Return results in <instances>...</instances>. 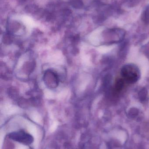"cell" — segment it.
Listing matches in <instances>:
<instances>
[{
    "mask_svg": "<svg viewBox=\"0 0 149 149\" xmlns=\"http://www.w3.org/2000/svg\"><path fill=\"white\" fill-rule=\"evenodd\" d=\"M43 80L45 85L50 88H55L59 84L57 75L52 71H46L43 76Z\"/></svg>",
    "mask_w": 149,
    "mask_h": 149,
    "instance_id": "2",
    "label": "cell"
},
{
    "mask_svg": "<svg viewBox=\"0 0 149 149\" xmlns=\"http://www.w3.org/2000/svg\"><path fill=\"white\" fill-rule=\"evenodd\" d=\"M143 19L145 22L149 23V6L147 8L143 13Z\"/></svg>",
    "mask_w": 149,
    "mask_h": 149,
    "instance_id": "5",
    "label": "cell"
},
{
    "mask_svg": "<svg viewBox=\"0 0 149 149\" xmlns=\"http://www.w3.org/2000/svg\"><path fill=\"white\" fill-rule=\"evenodd\" d=\"M122 77L126 83L134 84L138 80L140 72L138 68L133 64L124 65L121 70Z\"/></svg>",
    "mask_w": 149,
    "mask_h": 149,
    "instance_id": "1",
    "label": "cell"
},
{
    "mask_svg": "<svg viewBox=\"0 0 149 149\" xmlns=\"http://www.w3.org/2000/svg\"><path fill=\"white\" fill-rule=\"evenodd\" d=\"M126 83L123 78H118L115 81V87L116 91H121L124 87V85Z\"/></svg>",
    "mask_w": 149,
    "mask_h": 149,
    "instance_id": "4",
    "label": "cell"
},
{
    "mask_svg": "<svg viewBox=\"0 0 149 149\" xmlns=\"http://www.w3.org/2000/svg\"><path fill=\"white\" fill-rule=\"evenodd\" d=\"M10 138L19 142L30 144L32 142V137L24 132H18L12 133L10 136Z\"/></svg>",
    "mask_w": 149,
    "mask_h": 149,
    "instance_id": "3",
    "label": "cell"
}]
</instances>
